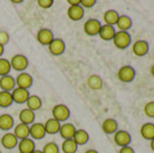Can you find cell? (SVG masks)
Returning <instances> with one entry per match:
<instances>
[{
  "label": "cell",
  "instance_id": "1",
  "mask_svg": "<svg viewBox=\"0 0 154 153\" xmlns=\"http://www.w3.org/2000/svg\"><path fill=\"white\" fill-rule=\"evenodd\" d=\"M113 43L116 48L125 50L131 45V36L128 31H116L115 36L113 38Z\"/></svg>",
  "mask_w": 154,
  "mask_h": 153
},
{
  "label": "cell",
  "instance_id": "2",
  "mask_svg": "<svg viewBox=\"0 0 154 153\" xmlns=\"http://www.w3.org/2000/svg\"><path fill=\"white\" fill-rule=\"evenodd\" d=\"M52 115H53V119H55L60 123L66 122L70 117V109L63 104H59L52 108Z\"/></svg>",
  "mask_w": 154,
  "mask_h": 153
},
{
  "label": "cell",
  "instance_id": "3",
  "mask_svg": "<svg viewBox=\"0 0 154 153\" xmlns=\"http://www.w3.org/2000/svg\"><path fill=\"white\" fill-rule=\"evenodd\" d=\"M11 62V67L12 69L16 70V71H22L26 70L29 66V61H28V58L23 54H15L12 57V59L9 60Z\"/></svg>",
  "mask_w": 154,
  "mask_h": 153
},
{
  "label": "cell",
  "instance_id": "4",
  "mask_svg": "<svg viewBox=\"0 0 154 153\" xmlns=\"http://www.w3.org/2000/svg\"><path fill=\"white\" fill-rule=\"evenodd\" d=\"M117 77L123 83H130L135 80L136 70L131 66H123L117 71Z\"/></svg>",
  "mask_w": 154,
  "mask_h": 153
},
{
  "label": "cell",
  "instance_id": "5",
  "mask_svg": "<svg viewBox=\"0 0 154 153\" xmlns=\"http://www.w3.org/2000/svg\"><path fill=\"white\" fill-rule=\"evenodd\" d=\"M101 22L99 21V20L97 19H90L88 20L85 23H84V32L88 35V36H91V37H93V36H97L98 33H99V30H100V28H101Z\"/></svg>",
  "mask_w": 154,
  "mask_h": 153
},
{
  "label": "cell",
  "instance_id": "6",
  "mask_svg": "<svg viewBox=\"0 0 154 153\" xmlns=\"http://www.w3.org/2000/svg\"><path fill=\"white\" fill-rule=\"evenodd\" d=\"M46 136V131L43 123H32L29 126V137L33 140L43 139Z\"/></svg>",
  "mask_w": 154,
  "mask_h": 153
},
{
  "label": "cell",
  "instance_id": "7",
  "mask_svg": "<svg viewBox=\"0 0 154 153\" xmlns=\"http://www.w3.org/2000/svg\"><path fill=\"white\" fill-rule=\"evenodd\" d=\"M114 142L117 146H129L131 143V135L125 130H117L114 134Z\"/></svg>",
  "mask_w": 154,
  "mask_h": 153
},
{
  "label": "cell",
  "instance_id": "8",
  "mask_svg": "<svg viewBox=\"0 0 154 153\" xmlns=\"http://www.w3.org/2000/svg\"><path fill=\"white\" fill-rule=\"evenodd\" d=\"M48 51L52 55L59 57V55L63 54L66 51V44L61 38H54L51 42V44L48 45Z\"/></svg>",
  "mask_w": 154,
  "mask_h": 153
},
{
  "label": "cell",
  "instance_id": "9",
  "mask_svg": "<svg viewBox=\"0 0 154 153\" xmlns=\"http://www.w3.org/2000/svg\"><path fill=\"white\" fill-rule=\"evenodd\" d=\"M15 83H16V88L29 90L33 83V80H32V76L30 74L23 71V73L19 74V76L15 78Z\"/></svg>",
  "mask_w": 154,
  "mask_h": 153
},
{
  "label": "cell",
  "instance_id": "10",
  "mask_svg": "<svg viewBox=\"0 0 154 153\" xmlns=\"http://www.w3.org/2000/svg\"><path fill=\"white\" fill-rule=\"evenodd\" d=\"M149 51V45L146 40H136L132 44V53L136 57H145Z\"/></svg>",
  "mask_w": 154,
  "mask_h": 153
},
{
  "label": "cell",
  "instance_id": "11",
  "mask_svg": "<svg viewBox=\"0 0 154 153\" xmlns=\"http://www.w3.org/2000/svg\"><path fill=\"white\" fill-rule=\"evenodd\" d=\"M0 143L7 150H13V148H15V147L17 146L19 139L16 138V136L13 133H6V134L1 137Z\"/></svg>",
  "mask_w": 154,
  "mask_h": 153
},
{
  "label": "cell",
  "instance_id": "12",
  "mask_svg": "<svg viewBox=\"0 0 154 153\" xmlns=\"http://www.w3.org/2000/svg\"><path fill=\"white\" fill-rule=\"evenodd\" d=\"M54 39V35L50 29H40L37 32V40L40 45H44V46H48L51 44V42Z\"/></svg>",
  "mask_w": 154,
  "mask_h": 153
},
{
  "label": "cell",
  "instance_id": "13",
  "mask_svg": "<svg viewBox=\"0 0 154 153\" xmlns=\"http://www.w3.org/2000/svg\"><path fill=\"white\" fill-rule=\"evenodd\" d=\"M29 96H30L29 90L21 89V88H15V89L12 91L13 102H16V104H26Z\"/></svg>",
  "mask_w": 154,
  "mask_h": 153
},
{
  "label": "cell",
  "instance_id": "14",
  "mask_svg": "<svg viewBox=\"0 0 154 153\" xmlns=\"http://www.w3.org/2000/svg\"><path fill=\"white\" fill-rule=\"evenodd\" d=\"M101 129L106 135H114L119 130V123L115 119L108 117L101 123Z\"/></svg>",
  "mask_w": 154,
  "mask_h": 153
},
{
  "label": "cell",
  "instance_id": "15",
  "mask_svg": "<svg viewBox=\"0 0 154 153\" xmlns=\"http://www.w3.org/2000/svg\"><path fill=\"white\" fill-rule=\"evenodd\" d=\"M17 146H19V152L20 153H32L35 150H36L35 140L31 139L30 137L19 140Z\"/></svg>",
  "mask_w": 154,
  "mask_h": 153
},
{
  "label": "cell",
  "instance_id": "16",
  "mask_svg": "<svg viewBox=\"0 0 154 153\" xmlns=\"http://www.w3.org/2000/svg\"><path fill=\"white\" fill-rule=\"evenodd\" d=\"M115 33H116L115 27L107 26V24H103V26H101V28H100V30H99L98 36L103 39V40L108 42V40H113L114 36H115Z\"/></svg>",
  "mask_w": 154,
  "mask_h": 153
},
{
  "label": "cell",
  "instance_id": "17",
  "mask_svg": "<svg viewBox=\"0 0 154 153\" xmlns=\"http://www.w3.org/2000/svg\"><path fill=\"white\" fill-rule=\"evenodd\" d=\"M76 128L72 123H63L61 124L60 127V130H59V134L60 136L64 139H72L74 135L76 133Z\"/></svg>",
  "mask_w": 154,
  "mask_h": 153
},
{
  "label": "cell",
  "instance_id": "18",
  "mask_svg": "<svg viewBox=\"0 0 154 153\" xmlns=\"http://www.w3.org/2000/svg\"><path fill=\"white\" fill-rule=\"evenodd\" d=\"M67 15L71 21H81L84 17V8L81 5L77 6H69L68 11H67Z\"/></svg>",
  "mask_w": 154,
  "mask_h": 153
},
{
  "label": "cell",
  "instance_id": "19",
  "mask_svg": "<svg viewBox=\"0 0 154 153\" xmlns=\"http://www.w3.org/2000/svg\"><path fill=\"white\" fill-rule=\"evenodd\" d=\"M15 88H16V83H15V78L13 76L6 75V76L0 77V89L2 91L12 92Z\"/></svg>",
  "mask_w": 154,
  "mask_h": 153
},
{
  "label": "cell",
  "instance_id": "20",
  "mask_svg": "<svg viewBox=\"0 0 154 153\" xmlns=\"http://www.w3.org/2000/svg\"><path fill=\"white\" fill-rule=\"evenodd\" d=\"M86 84H88V86H89L91 90H93V91H99V90L103 89V78L99 76V75H94V74H93V75H90V76L88 77Z\"/></svg>",
  "mask_w": 154,
  "mask_h": 153
},
{
  "label": "cell",
  "instance_id": "21",
  "mask_svg": "<svg viewBox=\"0 0 154 153\" xmlns=\"http://www.w3.org/2000/svg\"><path fill=\"white\" fill-rule=\"evenodd\" d=\"M116 27L119 31H128L132 27V20L128 15H120L116 22Z\"/></svg>",
  "mask_w": 154,
  "mask_h": 153
},
{
  "label": "cell",
  "instance_id": "22",
  "mask_svg": "<svg viewBox=\"0 0 154 153\" xmlns=\"http://www.w3.org/2000/svg\"><path fill=\"white\" fill-rule=\"evenodd\" d=\"M35 112H32L28 108H23L19 114V119L21 123H24L26 126H30L32 123H35Z\"/></svg>",
  "mask_w": 154,
  "mask_h": 153
},
{
  "label": "cell",
  "instance_id": "23",
  "mask_svg": "<svg viewBox=\"0 0 154 153\" xmlns=\"http://www.w3.org/2000/svg\"><path fill=\"white\" fill-rule=\"evenodd\" d=\"M60 127H61V123L59 121H57L55 119H48L47 121L44 123V128H45V131L46 134L48 135H55L59 133L60 130Z\"/></svg>",
  "mask_w": 154,
  "mask_h": 153
},
{
  "label": "cell",
  "instance_id": "24",
  "mask_svg": "<svg viewBox=\"0 0 154 153\" xmlns=\"http://www.w3.org/2000/svg\"><path fill=\"white\" fill-rule=\"evenodd\" d=\"M140 136L146 140H151L154 138V123L146 122L140 128Z\"/></svg>",
  "mask_w": 154,
  "mask_h": 153
},
{
  "label": "cell",
  "instance_id": "25",
  "mask_svg": "<svg viewBox=\"0 0 154 153\" xmlns=\"http://www.w3.org/2000/svg\"><path fill=\"white\" fill-rule=\"evenodd\" d=\"M119 16H120V14L117 13L115 9H108V11H106L105 14H103V22L107 26L114 27L116 26V22L119 20Z\"/></svg>",
  "mask_w": 154,
  "mask_h": 153
},
{
  "label": "cell",
  "instance_id": "26",
  "mask_svg": "<svg viewBox=\"0 0 154 153\" xmlns=\"http://www.w3.org/2000/svg\"><path fill=\"white\" fill-rule=\"evenodd\" d=\"M16 138L19 140L24 139L29 137V126H26L24 123H19L14 127V133H13Z\"/></svg>",
  "mask_w": 154,
  "mask_h": 153
},
{
  "label": "cell",
  "instance_id": "27",
  "mask_svg": "<svg viewBox=\"0 0 154 153\" xmlns=\"http://www.w3.org/2000/svg\"><path fill=\"white\" fill-rule=\"evenodd\" d=\"M14 127V119L9 114H1L0 115V130L9 131Z\"/></svg>",
  "mask_w": 154,
  "mask_h": 153
},
{
  "label": "cell",
  "instance_id": "28",
  "mask_svg": "<svg viewBox=\"0 0 154 153\" xmlns=\"http://www.w3.org/2000/svg\"><path fill=\"white\" fill-rule=\"evenodd\" d=\"M89 138H90V136L88 134V131L84 130V129H77L74 137H72V139L75 140V143L78 146L79 145H85L89 142Z\"/></svg>",
  "mask_w": 154,
  "mask_h": 153
},
{
  "label": "cell",
  "instance_id": "29",
  "mask_svg": "<svg viewBox=\"0 0 154 153\" xmlns=\"http://www.w3.org/2000/svg\"><path fill=\"white\" fill-rule=\"evenodd\" d=\"M26 108L32 111V112H36L38 109L42 108V99L38 96H35V95H30L28 100H26Z\"/></svg>",
  "mask_w": 154,
  "mask_h": 153
},
{
  "label": "cell",
  "instance_id": "30",
  "mask_svg": "<svg viewBox=\"0 0 154 153\" xmlns=\"http://www.w3.org/2000/svg\"><path fill=\"white\" fill-rule=\"evenodd\" d=\"M78 145L74 139H64L61 145V151L63 153H76Z\"/></svg>",
  "mask_w": 154,
  "mask_h": 153
},
{
  "label": "cell",
  "instance_id": "31",
  "mask_svg": "<svg viewBox=\"0 0 154 153\" xmlns=\"http://www.w3.org/2000/svg\"><path fill=\"white\" fill-rule=\"evenodd\" d=\"M13 104V98H12V92L7 91H0V107L7 108Z\"/></svg>",
  "mask_w": 154,
  "mask_h": 153
},
{
  "label": "cell",
  "instance_id": "32",
  "mask_svg": "<svg viewBox=\"0 0 154 153\" xmlns=\"http://www.w3.org/2000/svg\"><path fill=\"white\" fill-rule=\"evenodd\" d=\"M11 69H12V67H11L9 60L4 59V58H0V77L9 75Z\"/></svg>",
  "mask_w": 154,
  "mask_h": 153
},
{
  "label": "cell",
  "instance_id": "33",
  "mask_svg": "<svg viewBox=\"0 0 154 153\" xmlns=\"http://www.w3.org/2000/svg\"><path fill=\"white\" fill-rule=\"evenodd\" d=\"M42 152L43 153H59L60 152V148H59L57 143L50 142V143H46L45 145H44Z\"/></svg>",
  "mask_w": 154,
  "mask_h": 153
},
{
  "label": "cell",
  "instance_id": "34",
  "mask_svg": "<svg viewBox=\"0 0 154 153\" xmlns=\"http://www.w3.org/2000/svg\"><path fill=\"white\" fill-rule=\"evenodd\" d=\"M144 113L147 117H154V101H148L145 104Z\"/></svg>",
  "mask_w": 154,
  "mask_h": 153
},
{
  "label": "cell",
  "instance_id": "35",
  "mask_svg": "<svg viewBox=\"0 0 154 153\" xmlns=\"http://www.w3.org/2000/svg\"><path fill=\"white\" fill-rule=\"evenodd\" d=\"M37 4H38V6L40 7V8L47 9V8H51V7L53 6L54 1H53V0H38Z\"/></svg>",
  "mask_w": 154,
  "mask_h": 153
},
{
  "label": "cell",
  "instance_id": "36",
  "mask_svg": "<svg viewBox=\"0 0 154 153\" xmlns=\"http://www.w3.org/2000/svg\"><path fill=\"white\" fill-rule=\"evenodd\" d=\"M9 43V35L7 31H0V45L5 46Z\"/></svg>",
  "mask_w": 154,
  "mask_h": 153
},
{
  "label": "cell",
  "instance_id": "37",
  "mask_svg": "<svg viewBox=\"0 0 154 153\" xmlns=\"http://www.w3.org/2000/svg\"><path fill=\"white\" fill-rule=\"evenodd\" d=\"M96 4L97 0H81V2H79V5L83 7L84 9L85 8H91V7L94 6Z\"/></svg>",
  "mask_w": 154,
  "mask_h": 153
},
{
  "label": "cell",
  "instance_id": "38",
  "mask_svg": "<svg viewBox=\"0 0 154 153\" xmlns=\"http://www.w3.org/2000/svg\"><path fill=\"white\" fill-rule=\"evenodd\" d=\"M119 153H135V150L130 146H124V147H120V151Z\"/></svg>",
  "mask_w": 154,
  "mask_h": 153
},
{
  "label": "cell",
  "instance_id": "39",
  "mask_svg": "<svg viewBox=\"0 0 154 153\" xmlns=\"http://www.w3.org/2000/svg\"><path fill=\"white\" fill-rule=\"evenodd\" d=\"M79 2H81V0H68V4L70 6H77V5H79Z\"/></svg>",
  "mask_w": 154,
  "mask_h": 153
},
{
  "label": "cell",
  "instance_id": "40",
  "mask_svg": "<svg viewBox=\"0 0 154 153\" xmlns=\"http://www.w3.org/2000/svg\"><path fill=\"white\" fill-rule=\"evenodd\" d=\"M4 52H5V46H2V45H0V58L2 57V54H4Z\"/></svg>",
  "mask_w": 154,
  "mask_h": 153
},
{
  "label": "cell",
  "instance_id": "41",
  "mask_svg": "<svg viewBox=\"0 0 154 153\" xmlns=\"http://www.w3.org/2000/svg\"><path fill=\"white\" fill-rule=\"evenodd\" d=\"M149 145H151V150L154 152V138L152 140H151V143H149Z\"/></svg>",
  "mask_w": 154,
  "mask_h": 153
},
{
  "label": "cell",
  "instance_id": "42",
  "mask_svg": "<svg viewBox=\"0 0 154 153\" xmlns=\"http://www.w3.org/2000/svg\"><path fill=\"white\" fill-rule=\"evenodd\" d=\"M84 153H99V152L96 151V150H88V151H85Z\"/></svg>",
  "mask_w": 154,
  "mask_h": 153
},
{
  "label": "cell",
  "instance_id": "43",
  "mask_svg": "<svg viewBox=\"0 0 154 153\" xmlns=\"http://www.w3.org/2000/svg\"><path fill=\"white\" fill-rule=\"evenodd\" d=\"M151 75L154 77V64L152 66V67H151Z\"/></svg>",
  "mask_w": 154,
  "mask_h": 153
},
{
  "label": "cell",
  "instance_id": "44",
  "mask_svg": "<svg viewBox=\"0 0 154 153\" xmlns=\"http://www.w3.org/2000/svg\"><path fill=\"white\" fill-rule=\"evenodd\" d=\"M32 153H43V152H42L40 150H35V151H33Z\"/></svg>",
  "mask_w": 154,
  "mask_h": 153
},
{
  "label": "cell",
  "instance_id": "45",
  "mask_svg": "<svg viewBox=\"0 0 154 153\" xmlns=\"http://www.w3.org/2000/svg\"><path fill=\"white\" fill-rule=\"evenodd\" d=\"M12 2H13V4H21L22 1H21V0H20V1H14V0H12Z\"/></svg>",
  "mask_w": 154,
  "mask_h": 153
},
{
  "label": "cell",
  "instance_id": "46",
  "mask_svg": "<svg viewBox=\"0 0 154 153\" xmlns=\"http://www.w3.org/2000/svg\"><path fill=\"white\" fill-rule=\"evenodd\" d=\"M0 153H1V151H0Z\"/></svg>",
  "mask_w": 154,
  "mask_h": 153
}]
</instances>
